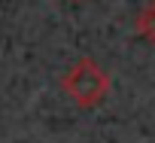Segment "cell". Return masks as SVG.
<instances>
[{
  "mask_svg": "<svg viewBox=\"0 0 155 143\" xmlns=\"http://www.w3.org/2000/svg\"><path fill=\"white\" fill-rule=\"evenodd\" d=\"M61 88L67 91V98H73V104L79 110H94L110 95V76L104 73V67L97 61L79 58L61 76Z\"/></svg>",
  "mask_w": 155,
  "mask_h": 143,
  "instance_id": "6da1fadb",
  "label": "cell"
},
{
  "mask_svg": "<svg viewBox=\"0 0 155 143\" xmlns=\"http://www.w3.org/2000/svg\"><path fill=\"white\" fill-rule=\"evenodd\" d=\"M137 31H140V37H146V40L155 46V0L140 12V18H137Z\"/></svg>",
  "mask_w": 155,
  "mask_h": 143,
  "instance_id": "7a4b0ae2",
  "label": "cell"
}]
</instances>
